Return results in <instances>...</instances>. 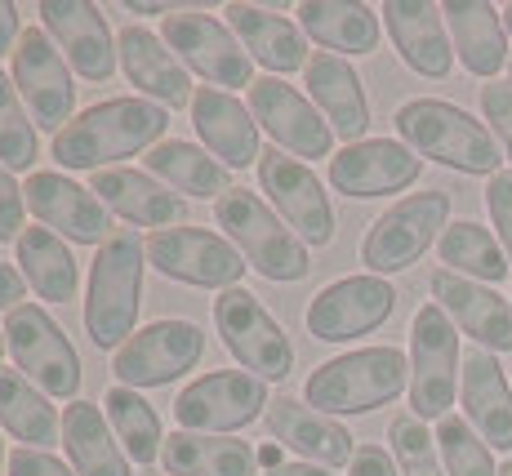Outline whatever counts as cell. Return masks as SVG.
Here are the masks:
<instances>
[{
    "label": "cell",
    "instance_id": "obj_43",
    "mask_svg": "<svg viewBox=\"0 0 512 476\" xmlns=\"http://www.w3.org/2000/svg\"><path fill=\"white\" fill-rule=\"evenodd\" d=\"M486 210H490V223L499 227V245H504L512 263V170H499L495 178H486Z\"/></svg>",
    "mask_w": 512,
    "mask_h": 476
},
{
    "label": "cell",
    "instance_id": "obj_26",
    "mask_svg": "<svg viewBox=\"0 0 512 476\" xmlns=\"http://www.w3.org/2000/svg\"><path fill=\"white\" fill-rule=\"evenodd\" d=\"M303 94L312 98L326 125L343 143H361L370 130V98L366 85H361L357 67L339 54H312V63L303 67Z\"/></svg>",
    "mask_w": 512,
    "mask_h": 476
},
{
    "label": "cell",
    "instance_id": "obj_54",
    "mask_svg": "<svg viewBox=\"0 0 512 476\" xmlns=\"http://www.w3.org/2000/svg\"><path fill=\"white\" fill-rule=\"evenodd\" d=\"M5 463H9V454H5V441H0V468H5Z\"/></svg>",
    "mask_w": 512,
    "mask_h": 476
},
{
    "label": "cell",
    "instance_id": "obj_1",
    "mask_svg": "<svg viewBox=\"0 0 512 476\" xmlns=\"http://www.w3.org/2000/svg\"><path fill=\"white\" fill-rule=\"evenodd\" d=\"M170 134V112L161 103L147 98L121 94V98H103V103L85 107L63 134H54V161L58 170H116V161L125 156L152 152L156 143H165Z\"/></svg>",
    "mask_w": 512,
    "mask_h": 476
},
{
    "label": "cell",
    "instance_id": "obj_44",
    "mask_svg": "<svg viewBox=\"0 0 512 476\" xmlns=\"http://www.w3.org/2000/svg\"><path fill=\"white\" fill-rule=\"evenodd\" d=\"M23 214H27L23 187L14 183V174H9L5 165H0V245H5V241L18 245V236L27 232V227H23Z\"/></svg>",
    "mask_w": 512,
    "mask_h": 476
},
{
    "label": "cell",
    "instance_id": "obj_27",
    "mask_svg": "<svg viewBox=\"0 0 512 476\" xmlns=\"http://www.w3.org/2000/svg\"><path fill=\"white\" fill-rule=\"evenodd\" d=\"M223 14H228L232 36L250 54V63L268 67V76H290L312 63L308 36H303V27L294 18L272 14L263 5H223Z\"/></svg>",
    "mask_w": 512,
    "mask_h": 476
},
{
    "label": "cell",
    "instance_id": "obj_34",
    "mask_svg": "<svg viewBox=\"0 0 512 476\" xmlns=\"http://www.w3.org/2000/svg\"><path fill=\"white\" fill-rule=\"evenodd\" d=\"M299 27L312 45L330 49V54H374L379 49V14L370 5H348V0H303L299 9Z\"/></svg>",
    "mask_w": 512,
    "mask_h": 476
},
{
    "label": "cell",
    "instance_id": "obj_3",
    "mask_svg": "<svg viewBox=\"0 0 512 476\" xmlns=\"http://www.w3.org/2000/svg\"><path fill=\"white\" fill-rule=\"evenodd\" d=\"M392 125H397L401 143L419 161L428 156V161L459 170V174H486V178L499 174L504 156H499L495 134L477 116H468L464 107L446 103V98H410V103L397 107Z\"/></svg>",
    "mask_w": 512,
    "mask_h": 476
},
{
    "label": "cell",
    "instance_id": "obj_55",
    "mask_svg": "<svg viewBox=\"0 0 512 476\" xmlns=\"http://www.w3.org/2000/svg\"><path fill=\"white\" fill-rule=\"evenodd\" d=\"M9 352V343H5V330H0V356H5Z\"/></svg>",
    "mask_w": 512,
    "mask_h": 476
},
{
    "label": "cell",
    "instance_id": "obj_33",
    "mask_svg": "<svg viewBox=\"0 0 512 476\" xmlns=\"http://www.w3.org/2000/svg\"><path fill=\"white\" fill-rule=\"evenodd\" d=\"M63 450L76 476H134L130 454L121 450L103 405L72 401L63 410Z\"/></svg>",
    "mask_w": 512,
    "mask_h": 476
},
{
    "label": "cell",
    "instance_id": "obj_23",
    "mask_svg": "<svg viewBox=\"0 0 512 476\" xmlns=\"http://www.w3.org/2000/svg\"><path fill=\"white\" fill-rule=\"evenodd\" d=\"M379 14H383V32L392 36V49L401 54V63L410 72L428 76V81L450 76L455 45H450V27L441 5H428V0H388Z\"/></svg>",
    "mask_w": 512,
    "mask_h": 476
},
{
    "label": "cell",
    "instance_id": "obj_37",
    "mask_svg": "<svg viewBox=\"0 0 512 476\" xmlns=\"http://www.w3.org/2000/svg\"><path fill=\"white\" fill-rule=\"evenodd\" d=\"M437 254H441V263H446V272L468 276V281H481V285H499L512 267L499 236L490 232V227L472 223V218H459V223H450L446 232H441Z\"/></svg>",
    "mask_w": 512,
    "mask_h": 476
},
{
    "label": "cell",
    "instance_id": "obj_11",
    "mask_svg": "<svg viewBox=\"0 0 512 476\" xmlns=\"http://www.w3.org/2000/svg\"><path fill=\"white\" fill-rule=\"evenodd\" d=\"M268 405L272 392L263 379L245 370H210L174 396V423H179V432L236 436L250 423H259Z\"/></svg>",
    "mask_w": 512,
    "mask_h": 476
},
{
    "label": "cell",
    "instance_id": "obj_45",
    "mask_svg": "<svg viewBox=\"0 0 512 476\" xmlns=\"http://www.w3.org/2000/svg\"><path fill=\"white\" fill-rule=\"evenodd\" d=\"M5 472H9V476H76L63 459H58V454H49V450H27V445H18V450L9 454Z\"/></svg>",
    "mask_w": 512,
    "mask_h": 476
},
{
    "label": "cell",
    "instance_id": "obj_5",
    "mask_svg": "<svg viewBox=\"0 0 512 476\" xmlns=\"http://www.w3.org/2000/svg\"><path fill=\"white\" fill-rule=\"evenodd\" d=\"M214 223L228 232V241L236 245V254L245 259V267H254L263 281L294 285L312 272L308 245L285 227V218L272 210L259 192L232 187V192L214 205Z\"/></svg>",
    "mask_w": 512,
    "mask_h": 476
},
{
    "label": "cell",
    "instance_id": "obj_25",
    "mask_svg": "<svg viewBox=\"0 0 512 476\" xmlns=\"http://www.w3.org/2000/svg\"><path fill=\"white\" fill-rule=\"evenodd\" d=\"M192 130L201 138V147L228 170H245V165H259V125H254L250 107L241 103L228 89L201 85L192 94Z\"/></svg>",
    "mask_w": 512,
    "mask_h": 476
},
{
    "label": "cell",
    "instance_id": "obj_17",
    "mask_svg": "<svg viewBox=\"0 0 512 476\" xmlns=\"http://www.w3.org/2000/svg\"><path fill=\"white\" fill-rule=\"evenodd\" d=\"M397 312V290L383 276H339L308 303V334L321 343H352L374 334Z\"/></svg>",
    "mask_w": 512,
    "mask_h": 476
},
{
    "label": "cell",
    "instance_id": "obj_2",
    "mask_svg": "<svg viewBox=\"0 0 512 476\" xmlns=\"http://www.w3.org/2000/svg\"><path fill=\"white\" fill-rule=\"evenodd\" d=\"M143 267L147 250L134 236V227H116L98 245L90 263V285H85V334L98 352H116L134 334L143 307Z\"/></svg>",
    "mask_w": 512,
    "mask_h": 476
},
{
    "label": "cell",
    "instance_id": "obj_51",
    "mask_svg": "<svg viewBox=\"0 0 512 476\" xmlns=\"http://www.w3.org/2000/svg\"><path fill=\"white\" fill-rule=\"evenodd\" d=\"M125 14H134V18H143V14H174L170 5H134V0H125Z\"/></svg>",
    "mask_w": 512,
    "mask_h": 476
},
{
    "label": "cell",
    "instance_id": "obj_36",
    "mask_svg": "<svg viewBox=\"0 0 512 476\" xmlns=\"http://www.w3.org/2000/svg\"><path fill=\"white\" fill-rule=\"evenodd\" d=\"M0 428L27 450H49L63 441V419L49 405V396L27 383L18 370H0Z\"/></svg>",
    "mask_w": 512,
    "mask_h": 476
},
{
    "label": "cell",
    "instance_id": "obj_9",
    "mask_svg": "<svg viewBox=\"0 0 512 476\" xmlns=\"http://www.w3.org/2000/svg\"><path fill=\"white\" fill-rule=\"evenodd\" d=\"M450 227V196L446 192H415L401 196L397 205H388L370 223L366 241H361V263L370 267V276H392L415 267L432 245L441 241V232Z\"/></svg>",
    "mask_w": 512,
    "mask_h": 476
},
{
    "label": "cell",
    "instance_id": "obj_53",
    "mask_svg": "<svg viewBox=\"0 0 512 476\" xmlns=\"http://www.w3.org/2000/svg\"><path fill=\"white\" fill-rule=\"evenodd\" d=\"M499 476H512V459H504V463H499Z\"/></svg>",
    "mask_w": 512,
    "mask_h": 476
},
{
    "label": "cell",
    "instance_id": "obj_30",
    "mask_svg": "<svg viewBox=\"0 0 512 476\" xmlns=\"http://www.w3.org/2000/svg\"><path fill=\"white\" fill-rule=\"evenodd\" d=\"M450 27V45H455L464 72L481 76V81H495L499 67H508V27L499 18L495 5L486 0H446L441 5Z\"/></svg>",
    "mask_w": 512,
    "mask_h": 476
},
{
    "label": "cell",
    "instance_id": "obj_29",
    "mask_svg": "<svg viewBox=\"0 0 512 476\" xmlns=\"http://www.w3.org/2000/svg\"><path fill=\"white\" fill-rule=\"evenodd\" d=\"M90 192L107 205V214L125 218L130 227H152V232H161V227H170V223H183V214H187L183 196H174L170 187L156 183L152 174L125 170V165L90 174Z\"/></svg>",
    "mask_w": 512,
    "mask_h": 476
},
{
    "label": "cell",
    "instance_id": "obj_35",
    "mask_svg": "<svg viewBox=\"0 0 512 476\" xmlns=\"http://www.w3.org/2000/svg\"><path fill=\"white\" fill-rule=\"evenodd\" d=\"M18 272L32 285L36 299L45 303H72L81 290V263L67 250L63 236H54L49 227H27L18 236Z\"/></svg>",
    "mask_w": 512,
    "mask_h": 476
},
{
    "label": "cell",
    "instance_id": "obj_48",
    "mask_svg": "<svg viewBox=\"0 0 512 476\" xmlns=\"http://www.w3.org/2000/svg\"><path fill=\"white\" fill-rule=\"evenodd\" d=\"M23 294H27L23 272H18V267H9V263H0V312H14Z\"/></svg>",
    "mask_w": 512,
    "mask_h": 476
},
{
    "label": "cell",
    "instance_id": "obj_6",
    "mask_svg": "<svg viewBox=\"0 0 512 476\" xmlns=\"http://www.w3.org/2000/svg\"><path fill=\"white\" fill-rule=\"evenodd\" d=\"M464 352L459 330L437 303H423L410 321V414L423 423H441L455 405Z\"/></svg>",
    "mask_w": 512,
    "mask_h": 476
},
{
    "label": "cell",
    "instance_id": "obj_24",
    "mask_svg": "<svg viewBox=\"0 0 512 476\" xmlns=\"http://www.w3.org/2000/svg\"><path fill=\"white\" fill-rule=\"evenodd\" d=\"M116 54H121V67H125V81H130L147 103H161L165 112L174 107H192V72L174 58V49L152 32V27H121L116 36Z\"/></svg>",
    "mask_w": 512,
    "mask_h": 476
},
{
    "label": "cell",
    "instance_id": "obj_7",
    "mask_svg": "<svg viewBox=\"0 0 512 476\" xmlns=\"http://www.w3.org/2000/svg\"><path fill=\"white\" fill-rule=\"evenodd\" d=\"M214 330H219L228 356L245 374H254V379H263V383L290 379L294 343L254 290H245V285L223 290L219 299H214Z\"/></svg>",
    "mask_w": 512,
    "mask_h": 476
},
{
    "label": "cell",
    "instance_id": "obj_49",
    "mask_svg": "<svg viewBox=\"0 0 512 476\" xmlns=\"http://www.w3.org/2000/svg\"><path fill=\"white\" fill-rule=\"evenodd\" d=\"M259 476H334L330 468H317V463H281L277 472H259Z\"/></svg>",
    "mask_w": 512,
    "mask_h": 476
},
{
    "label": "cell",
    "instance_id": "obj_42",
    "mask_svg": "<svg viewBox=\"0 0 512 476\" xmlns=\"http://www.w3.org/2000/svg\"><path fill=\"white\" fill-rule=\"evenodd\" d=\"M481 116L490 121L499 152L512 161V81H490L481 85Z\"/></svg>",
    "mask_w": 512,
    "mask_h": 476
},
{
    "label": "cell",
    "instance_id": "obj_14",
    "mask_svg": "<svg viewBox=\"0 0 512 476\" xmlns=\"http://www.w3.org/2000/svg\"><path fill=\"white\" fill-rule=\"evenodd\" d=\"M250 107L254 125L272 138V147H281L294 161H321V156H334V130L326 125V116L312 107V98L303 89L285 85L281 76H259L250 85Z\"/></svg>",
    "mask_w": 512,
    "mask_h": 476
},
{
    "label": "cell",
    "instance_id": "obj_40",
    "mask_svg": "<svg viewBox=\"0 0 512 476\" xmlns=\"http://www.w3.org/2000/svg\"><path fill=\"white\" fill-rule=\"evenodd\" d=\"M437 450H441V468L446 476H499L495 459H490V445L472 432L468 419L446 414L437 423Z\"/></svg>",
    "mask_w": 512,
    "mask_h": 476
},
{
    "label": "cell",
    "instance_id": "obj_41",
    "mask_svg": "<svg viewBox=\"0 0 512 476\" xmlns=\"http://www.w3.org/2000/svg\"><path fill=\"white\" fill-rule=\"evenodd\" d=\"M388 441H392V459H397L401 476H446L437 436H432L428 423L415 419V414H397V419L388 423Z\"/></svg>",
    "mask_w": 512,
    "mask_h": 476
},
{
    "label": "cell",
    "instance_id": "obj_15",
    "mask_svg": "<svg viewBox=\"0 0 512 476\" xmlns=\"http://www.w3.org/2000/svg\"><path fill=\"white\" fill-rule=\"evenodd\" d=\"M14 76L18 94L27 103V116L36 121V130L49 134H63L67 125L76 121V81H72V67H67L63 49L49 41L45 27H27L23 41L14 49Z\"/></svg>",
    "mask_w": 512,
    "mask_h": 476
},
{
    "label": "cell",
    "instance_id": "obj_4",
    "mask_svg": "<svg viewBox=\"0 0 512 476\" xmlns=\"http://www.w3.org/2000/svg\"><path fill=\"white\" fill-rule=\"evenodd\" d=\"M410 388V361L401 347H357L321 361L303 383V401L321 414H374Z\"/></svg>",
    "mask_w": 512,
    "mask_h": 476
},
{
    "label": "cell",
    "instance_id": "obj_8",
    "mask_svg": "<svg viewBox=\"0 0 512 476\" xmlns=\"http://www.w3.org/2000/svg\"><path fill=\"white\" fill-rule=\"evenodd\" d=\"M5 343L14 356V370L27 383H36L45 396H63L76 401L81 392V356H76L67 330L49 316L41 303H18L14 312H5Z\"/></svg>",
    "mask_w": 512,
    "mask_h": 476
},
{
    "label": "cell",
    "instance_id": "obj_19",
    "mask_svg": "<svg viewBox=\"0 0 512 476\" xmlns=\"http://www.w3.org/2000/svg\"><path fill=\"white\" fill-rule=\"evenodd\" d=\"M423 174V161L401 138H361L343 152L330 156V187L352 201H374L415 187Z\"/></svg>",
    "mask_w": 512,
    "mask_h": 476
},
{
    "label": "cell",
    "instance_id": "obj_47",
    "mask_svg": "<svg viewBox=\"0 0 512 476\" xmlns=\"http://www.w3.org/2000/svg\"><path fill=\"white\" fill-rule=\"evenodd\" d=\"M18 41H23V23H18V5L0 0V58L14 54Z\"/></svg>",
    "mask_w": 512,
    "mask_h": 476
},
{
    "label": "cell",
    "instance_id": "obj_50",
    "mask_svg": "<svg viewBox=\"0 0 512 476\" xmlns=\"http://www.w3.org/2000/svg\"><path fill=\"white\" fill-rule=\"evenodd\" d=\"M281 463H285V445L263 441V445H259V468H263V472H277Z\"/></svg>",
    "mask_w": 512,
    "mask_h": 476
},
{
    "label": "cell",
    "instance_id": "obj_12",
    "mask_svg": "<svg viewBox=\"0 0 512 476\" xmlns=\"http://www.w3.org/2000/svg\"><path fill=\"white\" fill-rule=\"evenodd\" d=\"M161 41L174 49V58L196 72L205 85L214 89H250L254 85V63L241 49V41L232 36V27L214 14L201 9H174L161 18Z\"/></svg>",
    "mask_w": 512,
    "mask_h": 476
},
{
    "label": "cell",
    "instance_id": "obj_56",
    "mask_svg": "<svg viewBox=\"0 0 512 476\" xmlns=\"http://www.w3.org/2000/svg\"><path fill=\"white\" fill-rule=\"evenodd\" d=\"M508 81H512V58H508Z\"/></svg>",
    "mask_w": 512,
    "mask_h": 476
},
{
    "label": "cell",
    "instance_id": "obj_16",
    "mask_svg": "<svg viewBox=\"0 0 512 476\" xmlns=\"http://www.w3.org/2000/svg\"><path fill=\"white\" fill-rule=\"evenodd\" d=\"M259 192L303 245H317L321 250V245L334 241L330 196H326V187H321V178L312 174V165L285 156L281 147H268V152L259 156Z\"/></svg>",
    "mask_w": 512,
    "mask_h": 476
},
{
    "label": "cell",
    "instance_id": "obj_31",
    "mask_svg": "<svg viewBox=\"0 0 512 476\" xmlns=\"http://www.w3.org/2000/svg\"><path fill=\"white\" fill-rule=\"evenodd\" d=\"M143 165H147V174H152L156 183H165L170 192L192 196V201H214L219 205L223 196L236 187L228 165H219L205 147L187 143V138H165V143H156L152 152L143 156Z\"/></svg>",
    "mask_w": 512,
    "mask_h": 476
},
{
    "label": "cell",
    "instance_id": "obj_20",
    "mask_svg": "<svg viewBox=\"0 0 512 476\" xmlns=\"http://www.w3.org/2000/svg\"><path fill=\"white\" fill-rule=\"evenodd\" d=\"M41 14V27L49 32V41L63 49L67 67L85 81H112L116 72V36L107 27L103 9L90 5V0H41L36 5Z\"/></svg>",
    "mask_w": 512,
    "mask_h": 476
},
{
    "label": "cell",
    "instance_id": "obj_39",
    "mask_svg": "<svg viewBox=\"0 0 512 476\" xmlns=\"http://www.w3.org/2000/svg\"><path fill=\"white\" fill-rule=\"evenodd\" d=\"M36 161V121L27 116V103L18 94L14 76L0 72V165L9 174L32 170Z\"/></svg>",
    "mask_w": 512,
    "mask_h": 476
},
{
    "label": "cell",
    "instance_id": "obj_28",
    "mask_svg": "<svg viewBox=\"0 0 512 476\" xmlns=\"http://www.w3.org/2000/svg\"><path fill=\"white\" fill-rule=\"evenodd\" d=\"M459 396H464V419L490 450H512V392L499 370V356L486 347H468L464 374H459Z\"/></svg>",
    "mask_w": 512,
    "mask_h": 476
},
{
    "label": "cell",
    "instance_id": "obj_22",
    "mask_svg": "<svg viewBox=\"0 0 512 476\" xmlns=\"http://www.w3.org/2000/svg\"><path fill=\"white\" fill-rule=\"evenodd\" d=\"M263 423H268L272 441L294 450L303 463H317V468H343L357 454V436L343 428L339 419L312 410L299 396H277L268 405V414H263Z\"/></svg>",
    "mask_w": 512,
    "mask_h": 476
},
{
    "label": "cell",
    "instance_id": "obj_46",
    "mask_svg": "<svg viewBox=\"0 0 512 476\" xmlns=\"http://www.w3.org/2000/svg\"><path fill=\"white\" fill-rule=\"evenodd\" d=\"M348 476H401L397 472V459H392L383 445H357V454H352V463H348Z\"/></svg>",
    "mask_w": 512,
    "mask_h": 476
},
{
    "label": "cell",
    "instance_id": "obj_32",
    "mask_svg": "<svg viewBox=\"0 0 512 476\" xmlns=\"http://www.w3.org/2000/svg\"><path fill=\"white\" fill-rule=\"evenodd\" d=\"M161 468L165 476H259V445L241 436L170 432Z\"/></svg>",
    "mask_w": 512,
    "mask_h": 476
},
{
    "label": "cell",
    "instance_id": "obj_21",
    "mask_svg": "<svg viewBox=\"0 0 512 476\" xmlns=\"http://www.w3.org/2000/svg\"><path fill=\"white\" fill-rule=\"evenodd\" d=\"M428 290H432V303L455 321V330H464L477 347L512 352V299H504L495 285L468 281V276L437 267L428 276Z\"/></svg>",
    "mask_w": 512,
    "mask_h": 476
},
{
    "label": "cell",
    "instance_id": "obj_38",
    "mask_svg": "<svg viewBox=\"0 0 512 476\" xmlns=\"http://www.w3.org/2000/svg\"><path fill=\"white\" fill-rule=\"evenodd\" d=\"M103 414H107V423H112L121 450L130 454L139 468H152V463H161V450H165L161 414L152 410V401H147L143 392L121 388V383H116V388L103 392Z\"/></svg>",
    "mask_w": 512,
    "mask_h": 476
},
{
    "label": "cell",
    "instance_id": "obj_52",
    "mask_svg": "<svg viewBox=\"0 0 512 476\" xmlns=\"http://www.w3.org/2000/svg\"><path fill=\"white\" fill-rule=\"evenodd\" d=\"M504 27H508V36H512V5H504Z\"/></svg>",
    "mask_w": 512,
    "mask_h": 476
},
{
    "label": "cell",
    "instance_id": "obj_18",
    "mask_svg": "<svg viewBox=\"0 0 512 476\" xmlns=\"http://www.w3.org/2000/svg\"><path fill=\"white\" fill-rule=\"evenodd\" d=\"M27 210L36 214V223L49 227L54 236H67L76 245H103L107 236L116 232L107 205L98 201L85 183L67 178L63 170H32L23 187Z\"/></svg>",
    "mask_w": 512,
    "mask_h": 476
},
{
    "label": "cell",
    "instance_id": "obj_13",
    "mask_svg": "<svg viewBox=\"0 0 512 476\" xmlns=\"http://www.w3.org/2000/svg\"><path fill=\"white\" fill-rule=\"evenodd\" d=\"M143 250H147V263L165 281L196 285V290H232L245 276V259L236 254V245L219 232H205V227H161V232H147Z\"/></svg>",
    "mask_w": 512,
    "mask_h": 476
},
{
    "label": "cell",
    "instance_id": "obj_10",
    "mask_svg": "<svg viewBox=\"0 0 512 476\" xmlns=\"http://www.w3.org/2000/svg\"><path fill=\"white\" fill-rule=\"evenodd\" d=\"M205 356V330L187 316H161V321L134 330L112 352V374L121 388H170Z\"/></svg>",
    "mask_w": 512,
    "mask_h": 476
}]
</instances>
